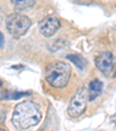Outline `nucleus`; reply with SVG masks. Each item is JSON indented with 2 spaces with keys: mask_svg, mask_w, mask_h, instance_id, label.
Here are the masks:
<instances>
[{
  "mask_svg": "<svg viewBox=\"0 0 116 131\" xmlns=\"http://www.w3.org/2000/svg\"><path fill=\"white\" fill-rule=\"evenodd\" d=\"M41 119L42 113L38 106L33 101H23L15 106L12 116V123L19 130H25L38 124Z\"/></svg>",
  "mask_w": 116,
  "mask_h": 131,
  "instance_id": "f257e3e1",
  "label": "nucleus"
},
{
  "mask_svg": "<svg viewBox=\"0 0 116 131\" xmlns=\"http://www.w3.org/2000/svg\"><path fill=\"white\" fill-rule=\"evenodd\" d=\"M71 77V66L64 62L50 63L45 69V80L55 88H63Z\"/></svg>",
  "mask_w": 116,
  "mask_h": 131,
  "instance_id": "f03ea898",
  "label": "nucleus"
},
{
  "mask_svg": "<svg viewBox=\"0 0 116 131\" xmlns=\"http://www.w3.org/2000/svg\"><path fill=\"white\" fill-rule=\"evenodd\" d=\"M30 26H31L30 19L27 15L23 14L14 13L6 19V28H7L8 32L15 38L23 36L29 30Z\"/></svg>",
  "mask_w": 116,
  "mask_h": 131,
  "instance_id": "7ed1b4c3",
  "label": "nucleus"
},
{
  "mask_svg": "<svg viewBox=\"0 0 116 131\" xmlns=\"http://www.w3.org/2000/svg\"><path fill=\"white\" fill-rule=\"evenodd\" d=\"M88 101V88H85V87L79 88L74 94V96L71 99L69 106H67V114L73 118L81 116L86 110Z\"/></svg>",
  "mask_w": 116,
  "mask_h": 131,
  "instance_id": "20e7f679",
  "label": "nucleus"
},
{
  "mask_svg": "<svg viewBox=\"0 0 116 131\" xmlns=\"http://www.w3.org/2000/svg\"><path fill=\"white\" fill-rule=\"evenodd\" d=\"M40 27V31L41 34L44 37H51L56 34V31L59 29L60 27V22L56 16H49L43 19L38 25Z\"/></svg>",
  "mask_w": 116,
  "mask_h": 131,
  "instance_id": "39448f33",
  "label": "nucleus"
},
{
  "mask_svg": "<svg viewBox=\"0 0 116 131\" xmlns=\"http://www.w3.org/2000/svg\"><path fill=\"white\" fill-rule=\"evenodd\" d=\"M95 65L104 75H109L111 70H113V67H114L113 53L109 51L100 53L99 56L95 58Z\"/></svg>",
  "mask_w": 116,
  "mask_h": 131,
  "instance_id": "423d86ee",
  "label": "nucleus"
},
{
  "mask_svg": "<svg viewBox=\"0 0 116 131\" xmlns=\"http://www.w3.org/2000/svg\"><path fill=\"white\" fill-rule=\"evenodd\" d=\"M102 88H103V85H102V82L100 81V80H98V79L92 80V81L88 84L89 101H93V100H95L96 97L99 96V95L102 93Z\"/></svg>",
  "mask_w": 116,
  "mask_h": 131,
  "instance_id": "0eeeda50",
  "label": "nucleus"
},
{
  "mask_svg": "<svg viewBox=\"0 0 116 131\" xmlns=\"http://www.w3.org/2000/svg\"><path fill=\"white\" fill-rule=\"evenodd\" d=\"M29 93H22V92H6L5 94L1 95V100H17L22 96H27Z\"/></svg>",
  "mask_w": 116,
  "mask_h": 131,
  "instance_id": "6e6552de",
  "label": "nucleus"
},
{
  "mask_svg": "<svg viewBox=\"0 0 116 131\" xmlns=\"http://www.w3.org/2000/svg\"><path fill=\"white\" fill-rule=\"evenodd\" d=\"M10 1L14 4V6H16L17 8H21V9L31 7L36 3V0H10Z\"/></svg>",
  "mask_w": 116,
  "mask_h": 131,
  "instance_id": "1a4fd4ad",
  "label": "nucleus"
},
{
  "mask_svg": "<svg viewBox=\"0 0 116 131\" xmlns=\"http://www.w3.org/2000/svg\"><path fill=\"white\" fill-rule=\"evenodd\" d=\"M67 59H69L70 62L73 63L77 67H79L80 70L84 69L85 63H84V59H82L80 56H77V54H69V56H67Z\"/></svg>",
  "mask_w": 116,
  "mask_h": 131,
  "instance_id": "9d476101",
  "label": "nucleus"
},
{
  "mask_svg": "<svg viewBox=\"0 0 116 131\" xmlns=\"http://www.w3.org/2000/svg\"><path fill=\"white\" fill-rule=\"evenodd\" d=\"M76 3H80V4H91L92 0H73Z\"/></svg>",
  "mask_w": 116,
  "mask_h": 131,
  "instance_id": "9b49d317",
  "label": "nucleus"
},
{
  "mask_svg": "<svg viewBox=\"0 0 116 131\" xmlns=\"http://www.w3.org/2000/svg\"><path fill=\"white\" fill-rule=\"evenodd\" d=\"M0 41H1V49H3L4 48V34L3 32L0 34Z\"/></svg>",
  "mask_w": 116,
  "mask_h": 131,
  "instance_id": "f8f14e48",
  "label": "nucleus"
},
{
  "mask_svg": "<svg viewBox=\"0 0 116 131\" xmlns=\"http://www.w3.org/2000/svg\"><path fill=\"white\" fill-rule=\"evenodd\" d=\"M0 131H6V130H5V129H1V130H0Z\"/></svg>",
  "mask_w": 116,
  "mask_h": 131,
  "instance_id": "ddd939ff",
  "label": "nucleus"
}]
</instances>
